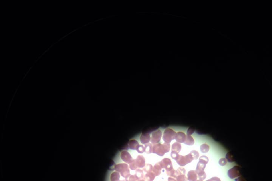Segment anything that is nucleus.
Wrapping results in <instances>:
<instances>
[{
	"label": "nucleus",
	"mask_w": 272,
	"mask_h": 181,
	"mask_svg": "<svg viewBox=\"0 0 272 181\" xmlns=\"http://www.w3.org/2000/svg\"><path fill=\"white\" fill-rule=\"evenodd\" d=\"M208 162V158L206 156L203 155L200 157L196 171L199 180H204L206 178V175L204 172V169Z\"/></svg>",
	"instance_id": "f257e3e1"
},
{
	"label": "nucleus",
	"mask_w": 272,
	"mask_h": 181,
	"mask_svg": "<svg viewBox=\"0 0 272 181\" xmlns=\"http://www.w3.org/2000/svg\"><path fill=\"white\" fill-rule=\"evenodd\" d=\"M169 143H165L163 144L157 143L153 145L152 153L163 156L166 153H168L170 149Z\"/></svg>",
	"instance_id": "f03ea898"
},
{
	"label": "nucleus",
	"mask_w": 272,
	"mask_h": 181,
	"mask_svg": "<svg viewBox=\"0 0 272 181\" xmlns=\"http://www.w3.org/2000/svg\"><path fill=\"white\" fill-rule=\"evenodd\" d=\"M193 160V157L190 153L185 156H183L178 154L175 159L178 164L181 166H184L192 162Z\"/></svg>",
	"instance_id": "7ed1b4c3"
},
{
	"label": "nucleus",
	"mask_w": 272,
	"mask_h": 181,
	"mask_svg": "<svg viewBox=\"0 0 272 181\" xmlns=\"http://www.w3.org/2000/svg\"><path fill=\"white\" fill-rule=\"evenodd\" d=\"M176 133L175 131L171 129H166L164 132L163 139L165 143H169L172 140L175 139Z\"/></svg>",
	"instance_id": "20e7f679"
},
{
	"label": "nucleus",
	"mask_w": 272,
	"mask_h": 181,
	"mask_svg": "<svg viewBox=\"0 0 272 181\" xmlns=\"http://www.w3.org/2000/svg\"><path fill=\"white\" fill-rule=\"evenodd\" d=\"M228 175L229 178L231 179L240 177L241 176V169L238 166H235L233 168L229 169L228 172Z\"/></svg>",
	"instance_id": "39448f33"
},
{
	"label": "nucleus",
	"mask_w": 272,
	"mask_h": 181,
	"mask_svg": "<svg viewBox=\"0 0 272 181\" xmlns=\"http://www.w3.org/2000/svg\"><path fill=\"white\" fill-rule=\"evenodd\" d=\"M186 170L184 168L180 167L176 170V177L177 181H188V178L185 176Z\"/></svg>",
	"instance_id": "423d86ee"
},
{
	"label": "nucleus",
	"mask_w": 272,
	"mask_h": 181,
	"mask_svg": "<svg viewBox=\"0 0 272 181\" xmlns=\"http://www.w3.org/2000/svg\"><path fill=\"white\" fill-rule=\"evenodd\" d=\"M162 133L160 130L153 132L151 134L150 141L152 144H155L159 143L161 140Z\"/></svg>",
	"instance_id": "0eeeda50"
},
{
	"label": "nucleus",
	"mask_w": 272,
	"mask_h": 181,
	"mask_svg": "<svg viewBox=\"0 0 272 181\" xmlns=\"http://www.w3.org/2000/svg\"><path fill=\"white\" fill-rule=\"evenodd\" d=\"M159 164L161 168L166 169V171L173 168L172 161L170 159H163L161 162H159Z\"/></svg>",
	"instance_id": "6e6552de"
},
{
	"label": "nucleus",
	"mask_w": 272,
	"mask_h": 181,
	"mask_svg": "<svg viewBox=\"0 0 272 181\" xmlns=\"http://www.w3.org/2000/svg\"><path fill=\"white\" fill-rule=\"evenodd\" d=\"M150 139L151 135L149 133H142L139 137L141 143L143 144L148 143Z\"/></svg>",
	"instance_id": "1a4fd4ad"
},
{
	"label": "nucleus",
	"mask_w": 272,
	"mask_h": 181,
	"mask_svg": "<svg viewBox=\"0 0 272 181\" xmlns=\"http://www.w3.org/2000/svg\"><path fill=\"white\" fill-rule=\"evenodd\" d=\"M186 138V135L182 132H178L176 133L175 139L177 142L182 143L184 142Z\"/></svg>",
	"instance_id": "9d476101"
},
{
	"label": "nucleus",
	"mask_w": 272,
	"mask_h": 181,
	"mask_svg": "<svg viewBox=\"0 0 272 181\" xmlns=\"http://www.w3.org/2000/svg\"><path fill=\"white\" fill-rule=\"evenodd\" d=\"M198 176L196 170H190L188 172V179L189 181H196Z\"/></svg>",
	"instance_id": "9b49d317"
},
{
	"label": "nucleus",
	"mask_w": 272,
	"mask_h": 181,
	"mask_svg": "<svg viewBox=\"0 0 272 181\" xmlns=\"http://www.w3.org/2000/svg\"><path fill=\"white\" fill-rule=\"evenodd\" d=\"M161 169H162V168L160 166L159 162L157 163L154 166L153 168V169H152V172L154 174L155 177L159 176L160 174L161 173Z\"/></svg>",
	"instance_id": "f8f14e48"
},
{
	"label": "nucleus",
	"mask_w": 272,
	"mask_h": 181,
	"mask_svg": "<svg viewBox=\"0 0 272 181\" xmlns=\"http://www.w3.org/2000/svg\"><path fill=\"white\" fill-rule=\"evenodd\" d=\"M181 149V146L180 143L178 142L174 143L172 145V151L179 153Z\"/></svg>",
	"instance_id": "ddd939ff"
},
{
	"label": "nucleus",
	"mask_w": 272,
	"mask_h": 181,
	"mask_svg": "<svg viewBox=\"0 0 272 181\" xmlns=\"http://www.w3.org/2000/svg\"><path fill=\"white\" fill-rule=\"evenodd\" d=\"M195 141L194 138L191 135H187L186 140L184 143L188 145H193L194 144Z\"/></svg>",
	"instance_id": "4468645a"
},
{
	"label": "nucleus",
	"mask_w": 272,
	"mask_h": 181,
	"mask_svg": "<svg viewBox=\"0 0 272 181\" xmlns=\"http://www.w3.org/2000/svg\"><path fill=\"white\" fill-rule=\"evenodd\" d=\"M200 150L202 153H208L210 150V146L206 144H203L201 145L200 147Z\"/></svg>",
	"instance_id": "2eb2a0df"
},
{
	"label": "nucleus",
	"mask_w": 272,
	"mask_h": 181,
	"mask_svg": "<svg viewBox=\"0 0 272 181\" xmlns=\"http://www.w3.org/2000/svg\"><path fill=\"white\" fill-rule=\"evenodd\" d=\"M155 176L154 174H153L152 171L148 172V173L146 174V180L147 181H153L154 180Z\"/></svg>",
	"instance_id": "dca6fc26"
},
{
	"label": "nucleus",
	"mask_w": 272,
	"mask_h": 181,
	"mask_svg": "<svg viewBox=\"0 0 272 181\" xmlns=\"http://www.w3.org/2000/svg\"><path fill=\"white\" fill-rule=\"evenodd\" d=\"M226 159L227 161H228L229 162H231V163L234 162V161L233 155L229 152H228L226 154Z\"/></svg>",
	"instance_id": "f3484780"
},
{
	"label": "nucleus",
	"mask_w": 272,
	"mask_h": 181,
	"mask_svg": "<svg viewBox=\"0 0 272 181\" xmlns=\"http://www.w3.org/2000/svg\"><path fill=\"white\" fill-rule=\"evenodd\" d=\"M190 153L193 157L194 160L197 159L199 157V154L198 152L196 151L193 150L191 151Z\"/></svg>",
	"instance_id": "a211bd4d"
},
{
	"label": "nucleus",
	"mask_w": 272,
	"mask_h": 181,
	"mask_svg": "<svg viewBox=\"0 0 272 181\" xmlns=\"http://www.w3.org/2000/svg\"><path fill=\"white\" fill-rule=\"evenodd\" d=\"M227 163V161L226 159L223 158L220 159L219 161V164L220 165L222 166H224L226 165Z\"/></svg>",
	"instance_id": "6ab92c4d"
},
{
	"label": "nucleus",
	"mask_w": 272,
	"mask_h": 181,
	"mask_svg": "<svg viewBox=\"0 0 272 181\" xmlns=\"http://www.w3.org/2000/svg\"><path fill=\"white\" fill-rule=\"evenodd\" d=\"M194 131V129L191 127H189V128H188V131H187V135H191Z\"/></svg>",
	"instance_id": "aec40b11"
},
{
	"label": "nucleus",
	"mask_w": 272,
	"mask_h": 181,
	"mask_svg": "<svg viewBox=\"0 0 272 181\" xmlns=\"http://www.w3.org/2000/svg\"><path fill=\"white\" fill-rule=\"evenodd\" d=\"M206 181H221V180L218 177H213L212 178H211V179L208 180H206Z\"/></svg>",
	"instance_id": "412c9836"
},
{
	"label": "nucleus",
	"mask_w": 272,
	"mask_h": 181,
	"mask_svg": "<svg viewBox=\"0 0 272 181\" xmlns=\"http://www.w3.org/2000/svg\"><path fill=\"white\" fill-rule=\"evenodd\" d=\"M235 181H245V180L242 177H239L238 178H237V179H236Z\"/></svg>",
	"instance_id": "4be33fe9"
},
{
	"label": "nucleus",
	"mask_w": 272,
	"mask_h": 181,
	"mask_svg": "<svg viewBox=\"0 0 272 181\" xmlns=\"http://www.w3.org/2000/svg\"><path fill=\"white\" fill-rule=\"evenodd\" d=\"M168 181H177L175 179V178H172V177H169L168 178Z\"/></svg>",
	"instance_id": "5701e85b"
},
{
	"label": "nucleus",
	"mask_w": 272,
	"mask_h": 181,
	"mask_svg": "<svg viewBox=\"0 0 272 181\" xmlns=\"http://www.w3.org/2000/svg\"><path fill=\"white\" fill-rule=\"evenodd\" d=\"M196 181H203V180H196Z\"/></svg>",
	"instance_id": "b1692460"
}]
</instances>
